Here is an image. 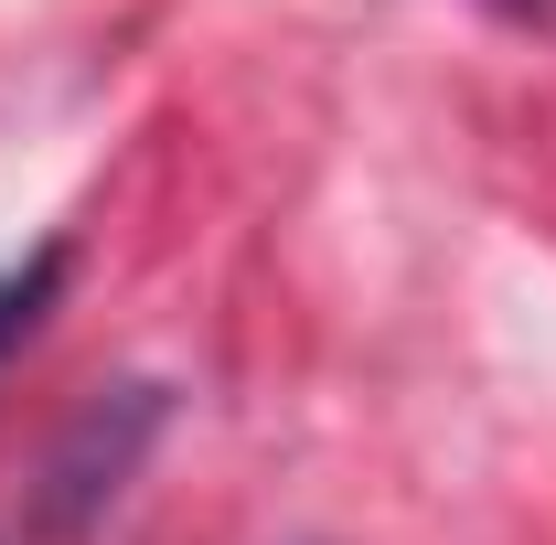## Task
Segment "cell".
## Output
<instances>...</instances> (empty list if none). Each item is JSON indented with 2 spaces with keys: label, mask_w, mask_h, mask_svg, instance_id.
<instances>
[{
  "label": "cell",
  "mask_w": 556,
  "mask_h": 545,
  "mask_svg": "<svg viewBox=\"0 0 556 545\" xmlns=\"http://www.w3.org/2000/svg\"><path fill=\"white\" fill-rule=\"evenodd\" d=\"M161 385H108L97 407L75 417V439L54 449V471H43V524L54 535H75L97 503H118V481L139 471V449H150V428H161Z\"/></svg>",
  "instance_id": "1"
},
{
  "label": "cell",
  "mask_w": 556,
  "mask_h": 545,
  "mask_svg": "<svg viewBox=\"0 0 556 545\" xmlns=\"http://www.w3.org/2000/svg\"><path fill=\"white\" fill-rule=\"evenodd\" d=\"M65 278H75V246L54 236V246H33L22 268H0V364L22 353V342L54 321V300H65Z\"/></svg>",
  "instance_id": "2"
},
{
  "label": "cell",
  "mask_w": 556,
  "mask_h": 545,
  "mask_svg": "<svg viewBox=\"0 0 556 545\" xmlns=\"http://www.w3.org/2000/svg\"><path fill=\"white\" fill-rule=\"evenodd\" d=\"M482 11H503V22H546L556 0H482Z\"/></svg>",
  "instance_id": "3"
}]
</instances>
